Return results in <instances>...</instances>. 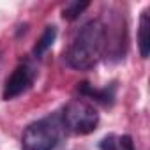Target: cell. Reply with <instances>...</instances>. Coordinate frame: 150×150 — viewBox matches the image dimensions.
Masks as SVG:
<instances>
[{"label": "cell", "instance_id": "277c9868", "mask_svg": "<svg viewBox=\"0 0 150 150\" xmlns=\"http://www.w3.org/2000/svg\"><path fill=\"white\" fill-rule=\"evenodd\" d=\"M35 80V69L23 62L20 65L14 67V71L11 72V76L6 80V85H4V99L6 101H11V99H16L20 97L21 94H25L32 83Z\"/></svg>", "mask_w": 150, "mask_h": 150}, {"label": "cell", "instance_id": "9c48e42d", "mask_svg": "<svg viewBox=\"0 0 150 150\" xmlns=\"http://www.w3.org/2000/svg\"><path fill=\"white\" fill-rule=\"evenodd\" d=\"M101 150H120V146H118V139H117L113 134L106 136V138L101 141Z\"/></svg>", "mask_w": 150, "mask_h": 150}, {"label": "cell", "instance_id": "8992f818", "mask_svg": "<svg viewBox=\"0 0 150 150\" xmlns=\"http://www.w3.org/2000/svg\"><path fill=\"white\" fill-rule=\"evenodd\" d=\"M80 94H83V96H87V97H94L96 101H99V103H103V104H110V103H113V97H115V87H106V88H103V90H97V88H92L88 83H81L80 85Z\"/></svg>", "mask_w": 150, "mask_h": 150}, {"label": "cell", "instance_id": "7a4b0ae2", "mask_svg": "<svg viewBox=\"0 0 150 150\" xmlns=\"http://www.w3.org/2000/svg\"><path fill=\"white\" fill-rule=\"evenodd\" d=\"M60 117H46L32 122L21 136L23 150H53L62 138Z\"/></svg>", "mask_w": 150, "mask_h": 150}, {"label": "cell", "instance_id": "30bf717a", "mask_svg": "<svg viewBox=\"0 0 150 150\" xmlns=\"http://www.w3.org/2000/svg\"><path fill=\"white\" fill-rule=\"evenodd\" d=\"M118 146H120V150H136V146H134V141H132V138L131 136H122V138H118Z\"/></svg>", "mask_w": 150, "mask_h": 150}, {"label": "cell", "instance_id": "52a82bcc", "mask_svg": "<svg viewBox=\"0 0 150 150\" xmlns=\"http://www.w3.org/2000/svg\"><path fill=\"white\" fill-rule=\"evenodd\" d=\"M55 39H57V28H55L53 25H48V27L44 28L42 35L39 37L37 44L34 46V55H35V57H42V55L53 46Z\"/></svg>", "mask_w": 150, "mask_h": 150}, {"label": "cell", "instance_id": "6da1fadb", "mask_svg": "<svg viewBox=\"0 0 150 150\" xmlns=\"http://www.w3.org/2000/svg\"><path fill=\"white\" fill-rule=\"evenodd\" d=\"M108 44V32L106 25L101 20H92L83 25L71 42L69 50L65 51V62L71 69L76 71H88L97 65L103 58Z\"/></svg>", "mask_w": 150, "mask_h": 150}, {"label": "cell", "instance_id": "3957f363", "mask_svg": "<svg viewBox=\"0 0 150 150\" xmlns=\"http://www.w3.org/2000/svg\"><path fill=\"white\" fill-rule=\"evenodd\" d=\"M60 122L65 131L78 136H85L97 129L99 113L94 108V104L83 99H72L64 106L60 113Z\"/></svg>", "mask_w": 150, "mask_h": 150}, {"label": "cell", "instance_id": "ba28073f", "mask_svg": "<svg viewBox=\"0 0 150 150\" xmlns=\"http://www.w3.org/2000/svg\"><path fill=\"white\" fill-rule=\"evenodd\" d=\"M90 4L88 2H71V4H67L65 7H64V11H62V16H64V20H69V21H72V20H76L87 7H88Z\"/></svg>", "mask_w": 150, "mask_h": 150}, {"label": "cell", "instance_id": "5b68a950", "mask_svg": "<svg viewBox=\"0 0 150 150\" xmlns=\"http://www.w3.org/2000/svg\"><path fill=\"white\" fill-rule=\"evenodd\" d=\"M138 48H139V55L143 58H146L148 53H150V20H148V9H145L141 13V18H139Z\"/></svg>", "mask_w": 150, "mask_h": 150}]
</instances>
